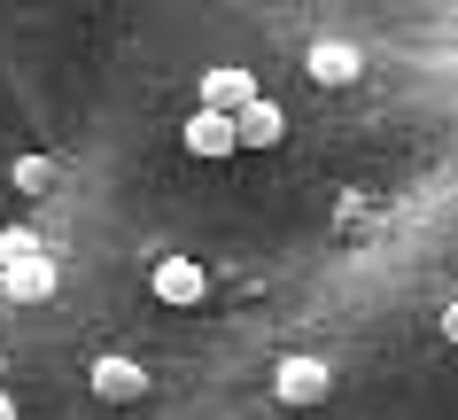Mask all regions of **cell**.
<instances>
[{
    "label": "cell",
    "instance_id": "cell-1",
    "mask_svg": "<svg viewBox=\"0 0 458 420\" xmlns=\"http://www.w3.org/2000/svg\"><path fill=\"white\" fill-rule=\"evenodd\" d=\"M148 288H156V304H202L210 296V272L194 265V257H156V272H148Z\"/></svg>",
    "mask_w": 458,
    "mask_h": 420
},
{
    "label": "cell",
    "instance_id": "cell-2",
    "mask_svg": "<svg viewBox=\"0 0 458 420\" xmlns=\"http://www.w3.org/2000/svg\"><path fill=\"white\" fill-rule=\"evenodd\" d=\"M327 390H335V373L318 366V358H280V373H272L280 405H327Z\"/></svg>",
    "mask_w": 458,
    "mask_h": 420
},
{
    "label": "cell",
    "instance_id": "cell-3",
    "mask_svg": "<svg viewBox=\"0 0 458 420\" xmlns=\"http://www.w3.org/2000/svg\"><path fill=\"white\" fill-rule=\"evenodd\" d=\"M55 288H63V272H55V257L39 249V257H24V265H8L0 272V296L8 304H47Z\"/></svg>",
    "mask_w": 458,
    "mask_h": 420
},
{
    "label": "cell",
    "instance_id": "cell-4",
    "mask_svg": "<svg viewBox=\"0 0 458 420\" xmlns=\"http://www.w3.org/2000/svg\"><path fill=\"white\" fill-rule=\"evenodd\" d=\"M249 101H257V78L242 63H225V71H202V109L210 117H242Z\"/></svg>",
    "mask_w": 458,
    "mask_h": 420
},
{
    "label": "cell",
    "instance_id": "cell-5",
    "mask_svg": "<svg viewBox=\"0 0 458 420\" xmlns=\"http://www.w3.org/2000/svg\"><path fill=\"white\" fill-rule=\"evenodd\" d=\"M303 71H311V86H327V94H335V86H358L365 55L350 47V39H318V47L303 55Z\"/></svg>",
    "mask_w": 458,
    "mask_h": 420
},
{
    "label": "cell",
    "instance_id": "cell-6",
    "mask_svg": "<svg viewBox=\"0 0 458 420\" xmlns=\"http://www.w3.org/2000/svg\"><path fill=\"white\" fill-rule=\"evenodd\" d=\"M94 397H101V405H132V397H148V366H140V358H94Z\"/></svg>",
    "mask_w": 458,
    "mask_h": 420
},
{
    "label": "cell",
    "instance_id": "cell-7",
    "mask_svg": "<svg viewBox=\"0 0 458 420\" xmlns=\"http://www.w3.org/2000/svg\"><path fill=\"white\" fill-rule=\"evenodd\" d=\"M280 133H288V117H280V101H249L242 117H233V149H272V141H280Z\"/></svg>",
    "mask_w": 458,
    "mask_h": 420
},
{
    "label": "cell",
    "instance_id": "cell-8",
    "mask_svg": "<svg viewBox=\"0 0 458 420\" xmlns=\"http://www.w3.org/2000/svg\"><path fill=\"white\" fill-rule=\"evenodd\" d=\"M187 149H194V156H233V117L194 109V117H187Z\"/></svg>",
    "mask_w": 458,
    "mask_h": 420
},
{
    "label": "cell",
    "instance_id": "cell-9",
    "mask_svg": "<svg viewBox=\"0 0 458 420\" xmlns=\"http://www.w3.org/2000/svg\"><path fill=\"white\" fill-rule=\"evenodd\" d=\"M8 179H16V195H47V187H55V156H16V172H8Z\"/></svg>",
    "mask_w": 458,
    "mask_h": 420
},
{
    "label": "cell",
    "instance_id": "cell-10",
    "mask_svg": "<svg viewBox=\"0 0 458 420\" xmlns=\"http://www.w3.org/2000/svg\"><path fill=\"white\" fill-rule=\"evenodd\" d=\"M24 257H39V234H31V226H8V234H0V272L24 265Z\"/></svg>",
    "mask_w": 458,
    "mask_h": 420
},
{
    "label": "cell",
    "instance_id": "cell-11",
    "mask_svg": "<svg viewBox=\"0 0 458 420\" xmlns=\"http://www.w3.org/2000/svg\"><path fill=\"white\" fill-rule=\"evenodd\" d=\"M443 335H451V343H458V304H451V312H443Z\"/></svg>",
    "mask_w": 458,
    "mask_h": 420
},
{
    "label": "cell",
    "instance_id": "cell-12",
    "mask_svg": "<svg viewBox=\"0 0 458 420\" xmlns=\"http://www.w3.org/2000/svg\"><path fill=\"white\" fill-rule=\"evenodd\" d=\"M0 420H16V397H8V390H0Z\"/></svg>",
    "mask_w": 458,
    "mask_h": 420
}]
</instances>
